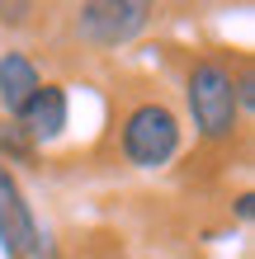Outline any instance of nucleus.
I'll return each instance as SVG.
<instances>
[{
    "instance_id": "f257e3e1",
    "label": "nucleus",
    "mask_w": 255,
    "mask_h": 259,
    "mask_svg": "<svg viewBox=\"0 0 255 259\" xmlns=\"http://www.w3.org/2000/svg\"><path fill=\"white\" fill-rule=\"evenodd\" d=\"M185 109L194 118V132H199L203 146H227L241 132V104H236V75L227 57H194L185 66Z\"/></svg>"
},
{
    "instance_id": "f03ea898",
    "label": "nucleus",
    "mask_w": 255,
    "mask_h": 259,
    "mask_svg": "<svg viewBox=\"0 0 255 259\" xmlns=\"http://www.w3.org/2000/svg\"><path fill=\"white\" fill-rule=\"evenodd\" d=\"M179 137L185 123L166 99H137L118 123V156L132 170H166L179 156Z\"/></svg>"
},
{
    "instance_id": "7ed1b4c3",
    "label": "nucleus",
    "mask_w": 255,
    "mask_h": 259,
    "mask_svg": "<svg viewBox=\"0 0 255 259\" xmlns=\"http://www.w3.org/2000/svg\"><path fill=\"white\" fill-rule=\"evenodd\" d=\"M156 19V5L147 0H85V5L71 10V38L81 48H95V52H118L128 42H137Z\"/></svg>"
},
{
    "instance_id": "20e7f679",
    "label": "nucleus",
    "mask_w": 255,
    "mask_h": 259,
    "mask_svg": "<svg viewBox=\"0 0 255 259\" xmlns=\"http://www.w3.org/2000/svg\"><path fill=\"white\" fill-rule=\"evenodd\" d=\"M0 254L5 259H57L52 236L33 222L19 179L5 165H0Z\"/></svg>"
},
{
    "instance_id": "39448f33",
    "label": "nucleus",
    "mask_w": 255,
    "mask_h": 259,
    "mask_svg": "<svg viewBox=\"0 0 255 259\" xmlns=\"http://www.w3.org/2000/svg\"><path fill=\"white\" fill-rule=\"evenodd\" d=\"M14 123L24 127V137H28L33 146L62 142V132L71 127V95H66V85H62V80H43Z\"/></svg>"
},
{
    "instance_id": "423d86ee",
    "label": "nucleus",
    "mask_w": 255,
    "mask_h": 259,
    "mask_svg": "<svg viewBox=\"0 0 255 259\" xmlns=\"http://www.w3.org/2000/svg\"><path fill=\"white\" fill-rule=\"evenodd\" d=\"M38 85H43V71L28 52H19V48L0 52V118H19Z\"/></svg>"
},
{
    "instance_id": "0eeeda50",
    "label": "nucleus",
    "mask_w": 255,
    "mask_h": 259,
    "mask_svg": "<svg viewBox=\"0 0 255 259\" xmlns=\"http://www.w3.org/2000/svg\"><path fill=\"white\" fill-rule=\"evenodd\" d=\"M33 156H38V146L24 137V127L14 123V118H0V165H5V170L10 165H28Z\"/></svg>"
},
{
    "instance_id": "6e6552de",
    "label": "nucleus",
    "mask_w": 255,
    "mask_h": 259,
    "mask_svg": "<svg viewBox=\"0 0 255 259\" xmlns=\"http://www.w3.org/2000/svg\"><path fill=\"white\" fill-rule=\"evenodd\" d=\"M232 75H236V104H241V118H255V75H250V62H236Z\"/></svg>"
},
{
    "instance_id": "1a4fd4ad",
    "label": "nucleus",
    "mask_w": 255,
    "mask_h": 259,
    "mask_svg": "<svg viewBox=\"0 0 255 259\" xmlns=\"http://www.w3.org/2000/svg\"><path fill=\"white\" fill-rule=\"evenodd\" d=\"M33 14H38V5H0V24L5 28H24V24H33Z\"/></svg>"
},
{
    "instance_id": "9d476101",
    "label": "nucleus",
    "mask_w": 255,
    "mask_h": 259,
    "mask_svg": "<svg viewBox=\"0 0 255 259\" xmlns=\"http://www.w3.org/2000/svg\"><path fill=\"white\" fill-rule=\"evenodd\" d=\"M250 212H255V198H250V193H241V198H236V217L250 222Z\"/></svg>"
}]
</instances>
